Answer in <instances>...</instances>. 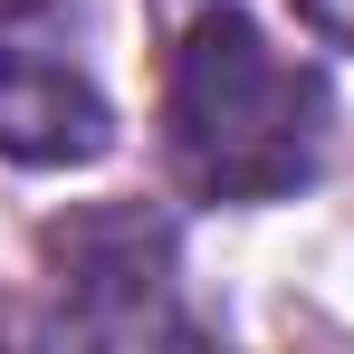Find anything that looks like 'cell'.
<instances>
[{"label":"cell","mask_w":354,"mask_h":354,"mask_svg":"<svg viewBox=\"0 0 354 354\" xmlns=\"http://www.w3.org/2000/svg\"><path fill=\"white\" fill-rule=\"evenodd\" d=\"M326 77L278 48L249 10H201L173 48L163 86V144H173L182 192L201 201H288L326 163Z\"/></svg>","instance_id":"obj_1"},{"label":"cell","mask_w":354,"mask_h":354,"mask_svg":"<svg viewBox=\"0 0 354 354\" xmlns=\"http://www.w3.org/2000/svg\"><path fill=\"white\" fill-rule=\"evenodd\" d=\"M115 144V106L86 77L67 0H0V163L67 173Z\"/></svg>","instance_id":"obj_2"},{"label":"cell","mask_w":354,"mask_h":354,"mask_svg":"<svg viewBox=\"0 0 354 354\" xmlns=\"http://www.w3.org/2000/svg\"><path fill=\"white\" fill-rule=\"evenodd\" d=\"M48 268H58V288H67V326L134 335V326H163L173 230L153 211H77V221L48 230Z\"/></svg>","instance_id":"obj_3"},{"label":"cell","mask_w":354,"mask_h":354,"mask_svg":"<svg viewBox=\"0 0 354 354\" xmlns=\"http://www.w3.org/2000/svg\"><path fill=\"white\" fill-rule=\"evenodd\" d=\"M297 19H306L326 48H354V0H297Z\"/></svg>","instance_id":"obj_4"}]
</instances>
